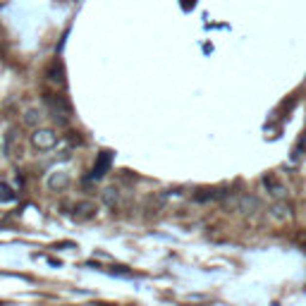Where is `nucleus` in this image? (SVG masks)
<instances>
[{
  "label": "nucleus",
  "mask_w": 306,
  "mask_h": 306,
  "mask_svg": "<svg viewBox=\"0 0 306 306\" xmlns=\"http://www.w3.org/2000/svg\"><path fill=\"white\" fill-rule=\"evenodd\" d=\"M115 198H117L115 189H106V192H103V201H106L108 206H112V203H115Z\"/></svg>",
  "instance_id": "10"
},
{
  "label": "nucleus",
  "mask_w": 306,
  "mask_h": 306,
  "mask_svg": "<svg viewBox=\"0 0 306 306\" xmlns=\"http://www.w3.org/2000/svg\"><path fill=\"white\" fill-rule=\"evenodd\" d=\"M31 139H34V146H38L41 151H51V148L57 144V137L51 132V129H41V132H36Z\"/></svg>",
  "instance_id": "3"
},
{
  "label": "nucleus",
  "mask_w": 306,
  "mask_h": 306,
  "mask_svg": "<svg viewBox=\"0 0 306 306\" xmlns=\"http://www.w3.org/2000/svg\"><path fill=\"white\" fill-rule=\"evenodd\" d=\"M7 201H15V192L5 182H0V203H7Z\"/></svg>",
  "instance_id": "7"
},
{
  "label": "nucleus",
  "mask_w": 306,
  "mask_h": 306,
  "mask_svg": "<svg viewBox=\"0 0 306 306\" xmlns=\"http://www.w3.org/2000/svg\"><path fill=\"white\" fill-rule=\"evenodd\" d=\"M38 122H41V112H36V110H27V112H24V125L34 127V125H38Z\"/></svg>",
  "instance_id": "8"
},
{
  "label": "nucleus",
  "mask_w": 306,
  "mask_h": 306,
  "mask_svg": "<svg viewBox=\"0 0 306 306\" xmlns=\"http://www.w3.org/2000/svg\"><path fill=\"white\" fill-rule=\"evenodd\" d=\"M74 216H77L79 220L93 218V216H96V203H93V201H79V203L74 206Z\"/></svg>",
  "instance_id": "4"
},
{
  "label": "nucleus",
  "mask_w": 306,
  "mask_h": 306,
  "mask_svg": "<svg viewBox=\"0 0 306 306\" xmlns=\"http://www.w3.org/2000/svg\"><path fill=\"white\" fill-rule=\"evenodd\" d=\"M278 220H285V218H289V211H287V206H282V203H275L273 206V211H270Z\"/></svg>",
  "instance_id": "9"
},
{
  "label": "nucleus",
  "mask_w": 306,
  "mask_h": 306,
  "mask_svg": "<svg viewBox=\"0 0 306 306\" xmlns=\"http://www.w3.org/2000/svg\"><path fill=\"white\" fill-rule=\"evenodd\" d=\"M46 79L55 86H65L67 84V77H65V65L60 60H53L48 67H46Z\"/></svg>",
  "instance_id": "1"
},
{
  "label": "nucleus",
  "mask_w": 306,
  "mask_h": 306,
  "mask_svg": "<svg viewBox=\"0 0 306 306\" xmlns=\"http://www.w3.org/2000/svg\"><path fill=\"white\" fill-rule=\"evenodd\" d=\"M65 184H67V177H65V175H62L60 180H57V177L51 180V187H65Z\"/></svg>",
  "instance_id": "11"
},
{
  "label": "nucleus",
  "mask_w": 306,
  "mask_h": 306,
  "mask_svg": "<svg viewBox=\"0 0 306 306\" xmlns=\"http://www.w3.org/2000/svg\"><path fill=\"white\" fill-rule=\"evenodd\" d=\"M110 163H112L110 151H101V156H98L96 165L91 167V172H89V180H101V177L106 175V170L110 167Z\"/></svg>",
  "instance_id": "2"
},
{
  "label": "nucleus",
  "mask_w": 306,
  "mask_h": 306,
  "mask_svg": "<svg viewBox=\"0 0 306 306\" xmlns=\"http://www.w3.org/2000/svg\"><path fill=\"white\" fill-rule=\"evenodd\" d=\"M263 184L270 189V194H273V196H280V198L285 196V189L280 187V182H275V177H270V175H268V177L263 180Z\"/></svg>",
  "instance_id": "6"
},
{
  "label": "nucleus",
  "mask_w": 306,
  "mask_h": 306,
  "mask_svg": "<svg viewBox=\"0 0 306 306\" xmlns=\"http://www.w3.org/2000/svg\"><path fill=\"white\" fill-rule=\"evenodd\" d=\"M237 208H239L242 213H251V211L261 208V201H258L256 196H242V198H239V203H237Z\"/></svg>",
  "instance_id": "5"
}]
</instances>
